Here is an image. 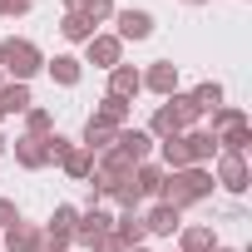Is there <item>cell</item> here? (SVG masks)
Returning <instances> with one entry per match:
<instances>
[{
	"instance_id": "7a4b0ae2",
	"label": "cell",
	"mask_w": 252,
	"mask_h": 252,
	"mask_svg": "<svg viewBox=\"0 0 252 252\" xmlns=\"http://www.w3.org/2000/svg\"><path fill=\"white\" fill-rule=\"evenodd\" d=\"M208 134L218 139V154H247V144H252V124H247L242 109L218 104V109H213V129H208Z\"/></svg>"
},
{
	"instance_id": "9a60e30c",
	"label": "cell",
	"mask_w": 252,
	"mask_h": 252,
	"mask_svg": "<svg viewBox=\"0 0 252 252\" xmlns=\"http://www.w3.org/2000/svg\"><path fill=\"white\" fill-rule=\"evenodd\" d=\"M139 89H144L139 69H129V64H114V69H109V94H114V99H124V104H129Z\"/></svg>"
},
{
	"instance_id": "d4e9b609",
	"label": "cell",
	"mask_w": 252,
	"mask_h": 252,
	"mask_svg": "<svg viewBox=\"0 0 252 252\" xmlns=\"http://www.w3.org/2000/svg\"><path fill=\"white\" fill-rule=\"evenodd\" d=\"M60 35H64V40H79V45H89V40H94V25H89L84 15H64V20H60Z\"/></svg>"
},
{
	"instance_id": "5bb4252c",
	"label": "cell",
	"mask_w": 252,
	"mask_h": 252,
	"mask_svg": "<svg viewBox=\"0 0 252 252\" xmlns=\"http://www.w3.org/2000/svg\"><path fill=\"white\" fill-rule=\"evenodd\" d=\"M60 168H64V173H69L74 183H84V178L94 173V154H89L84 144H69V149L60 154Z\"/></svg>"
},
{
	"instance_id": "74e56055",
	"label": "cell",
	"mask_w": 252,
	"mask_h": 252,
	"mask_svg": "<svg viewBox=\"0 0 252 252\" xmlns=\"http://www.w3.org/2000/svg\"><path fill=\"white\" fill-rule=\"evenodd\" d=\"M0 154H5V139H0Z\"/></svg>"
},
{
	"instance_id": "8fae6325",
	"label": "cell",
	"mask_w": 252,
	"mask_h": 252,
	"mask_svg": "<svg viewBox=\"0 0 252 252\" xmlns=\"http://www.w3.org/2000/svg\"><path fill=\"white\" fill-rule=\"evenodd\" d=\"M114 237H119L124 247H144V237H149V227H144V218H139V208H124V218H114Z\"/></svg>"
},
{
	"instance_id": "3957f363",
	"label": "cell",
	"mask_w": 252,
	"mask_h": 252,
	"mask_svg": "<svg viewBox=\"0 0 252 252\" xmlns=\"http://www.w3.org/2000/svg\"><path fill=\"white\" fill-rule=\"evenodd\" d=\"M40 69H45V55H40L30 40H15V35H10L5 45H0V74H10L15 84H30Z\"/></svg>"
},
{
	"instance_id": "1f68e13d",
	"label": "cell",
	"mask_w": 252,
	"mask_h": 252,
	"mask_svg": "<svg viewBox=\"0 0 252 252\" xmlns=\"http://www.w3.org/2000/svg\"><path fill=\"white\" fill-rule=\"evenodd\" d=\"M89 252H129V247H124V242H119L114 232H104V237H99V242H94Z\"/></svg>"
},
{
	"instance_id": "2e32d148",
	"label": "cell",
	"mask_w": 252,
	"mask_h": 252,
	"mask_svg": "<svg viewBox=\"0 0 252 252\" xmlns=\"http://www.w3.org/2000/svg\"><path fill=\"white\" fill-rule=\"evenodd\" d=\"M89 119L109 124V129H129V104H124V99H114V94H104V99H99V109H94Z\"/></svg>"
},
{
	"instance_id": "d6a6232c",
	"label": "cell",
	"mask_w": 252,
	"mask_h": 252,
	"mask_svg": "<svg viewBox=\"0 0 252 252\" xmlns=\"http://www.w3.org/2000/svg\"><path fill=\"white\" fill-rule=\"evenodd\" d=\"M35 0H0V15H30Z\"/></svg>"
},
{
	"instance_id": "603a6c76",
	"label": "cell",
	"mask_w": 252,
	"mask_h": 252,
	"mask_svg": "<svg viewBox=\"0 0 252 252\" xmlns=\"http://www.w3.org/2000/svg\"><path fill=\"white\" fill-rule=\"evenodd\" d=\"M134 183H139L144 198H158V188H163V168H158V163H139V168H134Z\"/></svg>"
},
{
	"instance_id": "836d02e7",
	"label": "cell",
	"mask_w": 252,
	"mask_h": 252,
	"mask_svg": "<svg viewBox=\"0 0 252 252\" xmlns=\"http://www.w3.org/2000/svg\"><path fill=\"white\" fill-rule=\"evenodd\" d=\"M84 5L89 0H64V15H84Z\"/></svg>"
},
{
	"instance_id": "52a82bcc",
	"label": "cell",
	"mask_w": 252,
	"mask_h": 252,
	"mask_svg": "<svg viewBox=\"0 0 252 252\" xmlns=\"http://www.w3.org/2000/svg\"><path fill=\"white\" fill-rule=\"evenodd\" d=\"M0 247L5 252H40V227L35 222H10L0 232Z\"/></svg>"
},
{
	"instance_id": "f35d334b",
	"label": "cell",
	"mask_w": 252,
	"mask_h": 252,
	"mask_svg": "<svg viewBox=\"0 0 252 252\" xmlns=\"http://www.w3.org/2000/svg\"><path fill=\"white\" fill-rule=\"evenodd\" d=\"M0 84H5V74H0Z\"/></svg>"
},
{
	"instance_id": "cb8c5ba5",
	"label": "cell",
	"mask_w": 252,
	"mask_h": 252,
	"mask_svg": "<svg viewBox=\"0 0 252 252\" xmlns=\"http://www.w3.org/2000/svg\"><path fill=\"white\" fill-rule=\"evenodd\" d=\"M218 247V237H213V227H183V252H213Z\"/></svg>"
},
{
	"instance_id": "9c48e42d",
	"label": "cell",
	"mask_w": 252,
	"mask_h": 252,
	"mask_svg": "<svg viewBox=\"0 0 252 252\" xmlns=\"http://www.w3.org/2000/svg\"><path fill=\"white\" fill-rule=\"evenodd\" d=\"M183 149H188V163H193V168H208V163L218 158V139H213L208 129H193V134H183Z\"/></svg>"
},
{
	"instance_id": "44dd1931",
	"label": "cell",
	"mask_w": 252,
	"mask_h": 252,
	"mask_svg": "<svg viewBox=\"0 0 252 252\" xmlns=\"http://www.w3.org/2000/svg\"><path fill=\"white\" fill-rule=\"evenodd\" d=\"M114 134H119V129L89 119V124H84V149H89V154H104V149H114Z\"/></svg>"
},
{
	"instance_id": "e0dca14e",
	"label": "cell",
	"mask_w": 252,
	"mask_h": 252,
	"mask_svg": "<svg viewBox=\"0 0 252 252\" xmlns=\"http://www.w3.org/2000/svg\"><path fill=\"white\" fill-rule=\"evenodd\" d=\"M35 99H30V84H0V119L5 114H25Z\"/></svg>"
},
{
	"instance_id": "4fadbf2b",
	"label": "cell",
	"mask_w": 252,
	"mask_h": 252,
	"mask_svg": "<svg viewBox=\"0 0 252 252\" xmlns=\"http://www.w3.org/2000/svg\"><path fill=\"white\" fill-rule=\"evenodd\" d=\"M45 139H50V134H45ZM45 139H35V134L15 139V163H20V168H45V163H50V149H45Z\"/></svg>"
},
{
	"instance_id": "e575fe53",
	"label": "cell",
	"mask_w": 252,
	"mask_h": 252,
	"mask_svg": "<svg viewBox=\"0 0 252 252\" xmlns=\"http://www.w3.org/2000/svg\"><path fill=\"white\" fill-rule=\"evenodd\" d=\"M129 252H149V247H129Z\"/></svg>"
},
{
	"instance_id": "7402d4cb",
	"label": "cell",
	"mask_w": 252,
	"mask_h": 252,
	"mask_svg": "<svg viewBox=\"0 0 252 252\" xmlns=\"http://www.w3.org/2000/svg\"><path fill=\"white\" fill-rule=\"evenodd\" d=\"M168 109L178 114L183 134H188V124H198V119H203V109H198V99H193V94H168Z\"/></svg>"
},
{
	"instance_id": "d6986e66",
	"label": "cell",
	"mask_w": 252,
	"mask_h": 252,
	"mask_svg": "<svg viewBox=\"0 0 252 252\" xmlns=\"http://www.w3.org/2000/svg\"><path fill=\"white\" fill-rule=\"evenodd\" d=\"M173 134H183V124H178V114L168 104H158L154 119H149V139H173Z\"/></svg>"
},
{
	"instance_id": "8992f818",
	"label": "cell",
	"mask_w": 252,
	"mask_h": 252,
	"mask_svg": "<svg viewBox=\"0 0 252 252\" xmlns=\"http://www.w3.org/2000/svg\"><path fill=\"white\" fill-rule=\"evenodd\" d=\"M104 232H114V218L104 213V208H89V213H79V222H74V242H84V247H94Z\"/></svg>"
},
{
	"instance_id": "30bf717a",
	"label": "cell",
	"mask_w": 252,
	"mask_h": 252,
	"mask_svg": "<svg viewBox=\"0 0 252 252\" xmlns=\"http://www.w3.org/2000/svg\"><path fill=\"white\" fill-rule=\"evenodd\" d=\"M119 20V40H149L154 35V15L149 10H114Z\"/></svg>"
},
{
	"instance_id": "f546056e",
	"label": "cell",
	"mask_w": 252,
	"mask_h": 252,
	"mask_svg": "<svg viewBox=\"0 0 252 252\" xmlns=\"http://www.w3.org/2000/svg\"><path fill=\"white\" fill-rule=\"evenodd\" d=\"M84 20H89V25L114 20V0H89V5H84Z\"/></svg>"
},
{
	"instance_id": "f1b7e54d",
	"label": "cell",
	"mask_w": 252,
	"mask_h": 252,
	"mask_svg": "<svg viewBox=\"0 0 252 252\" xmlns=\"http://www.w3.org/2000/svg\"><path fill=\"white\" fill-rule=\"evenodd\" d=\"M193 99H198V109L208 114V109H218V104H222V84H213V79H203V84L193 89Z\"/></svg>"
},
{
	"instance_id": "484cf974",
	"label": "cell",
	"mask_w": 252,
	"mask_h": 252,
	"mask_svg": "<svg viewBox=\"0 0 252 252\" xmlns=\"http://www.w3.org/2000/svg\"><path fill=\"white\" fill-rule=\"evenodd\" d=\"M55 129V119H50V109H40V104H30L25 109V134H35V139H45Z\"/></svg>"
},
{
	"instance_id": "8d00e7d4",
	"label": "cell",
	"mask_w": 252,
	"mask_h": 252,
	"mask_svg": "<svg viewBox=\"0 0 252 252\" xmlns=\"http://www.w3.org/2000/svg\"><path fill=\"white\" fill-rule=\"evenodd\" d=\"M188 5H203V0H188Z\"/></svg>"
},
{
	"instance_id": "277c9868",
	"label": "cell",
	"mask_w": 252,
	"mask_h": 252,
	"mask_svg": "<svg viewBox=\"0 0 252 252\" xmlns=\"http://www.w3.org/2000/svg\"><path fill=\"white\" fill-rule=\"evenodd\" d=\"M114 149H119L124 158H129V163L139 168V163H149V154H154V139H149V129H119V134H114Z\"/></svg>"
},
{
	"instance_id": "d590c367",
	"label": "cell",
	"mask_w": 252,
	"mask_h": 252,
	"mask_svg": "<svg viewBox=\"0 0 252 252\" xmlns=\"http://www.w3.org/2000/svg\"><path fill=\"white\" fill-rule=\"evenodd\" d=\"M213 252H232V247H213Z\"/></svg>"
},
{
	"instance_id": "ffe728a7",
	"label": "cell",
	"mask_w": 252,
	"mask_h": 252,
	"mask_svg": "<svg viewBox=\"0 0 252 252\" xmlns=\"http://www.w3.org/2000/svg\"><path fill=\"white\" fill-rule=\"evenodd\" d=\"M45 64H50V74H55V84H64V89H74V84H79V74H84L74 55H55V60H45Z\"/></svg>"
},
{
	"instance_id": "6da1fadb",
	"label": "cell",
	"mask_w": 252,
	"mask_h": 252,
	"mask_svg": "<svg viewBox=\"0 0 252 252\" xmlns=\"http://www.w3.org/2000/svg\"><path fill=\"white\" fill-rule=\"evenodd\" d=\"M213 193V173L208 168H178V173H163V188H158V203H168V208H193V203H203Z\"/></svg>"
},
{
	"instance_id": "4316f807",
	"label": "cell",
	"mask_w": 252,
	"mask_h": 252,
	"mask_svg": "<svg viewBox=\"0 0 252 252\" xmlns=\"http://www.w3.org/2000/svg\"><path fill=\"white\" fill-rule=\"evenodd\" d=\"M74 222H79V208L60 203V208H55V218H50V232H64V237H74Z\"/></svg>"
},
{
	"instance_id": "5b68a950",
	"label": "cell",
	"mask_w": 252,
	"mask_h": 252,
	"mask_svg": "<svg viewBox=\"0 0 252 252\" xmlns=\"http://www.w3.org/2000/svg\"><path fill=\"white\" fill-rule=\"evenodd\" d=\"M218 183H222L227 193H247V183H252L247 158H242V154H218Z\"/></svg>"
},
{
	"instance_id": "4dcf8cb0",
	"label": "cell",
	"mask_w": 252,
	"mask_h": 252,
	"mask_svg": "<svg viewBox=\"0 0 252 252\" xmlns=\"http://www.w3.org/2000/svg\"><path fill=\"white\" fill-rule=\"evenodd\" d=\"M10 222H20V208H15V198H0V232H5Z\"/></svg>"
},
{
	"instance_id": "ba28073f",
	"label": "cell",
	"mask_w": 252,
	"mask_h": 252,
	"mask_svg": "<svg viewBox=\"0 0 252 252\" xmlns=\"http://www.w3.org/2000/svg\"><path fill=\"white\" fill-rule=\"evenodd\" d=\"M139 79H144V89H154V94H163V99H168V94H178V64H168V60L149 64Z\"/></svg>"
},
{
	"instance_id": "83f0119b",
	"label": "cell",
	"mask_w": 252,
	"mask_h": 252,
	"mask_svg": "<svg viewBox=\"0 0 252 252\" xmlns=\"http://www.w3.org/2000/svg\"><path fill=\"white\" fill-rule=\"evenodd\" d=\"M109 198H114L119 208H139V203H144V193H139V183H134V173H129V178H124V183H119V188H114Z\"/></svg>"
},
{
	"instance_id": "ac0fdd59",
	"label": "cell",
	"mask_w": 252,
	"mask_h": 252,
	"mask_svg": "<svg viewBox=\"0 0 252 252\" xmlns=\"http://www.w3.org/2000/svg\"><path fill=\"white\" fill-rule=\"evenodd\" d=\"M144 227L154 232V237H173L178 232V208H168V203H158L149 218H144Z\"/></svg>"
},
{
	"instance_id": "7c38bea8",
	"label": "cell",
	"mask_w": 252,
	"mask_h": 252,
	"mask_svg": "<svg viewBox=\"0 0 252 252\" xmlns=\"http://www.w3.org/2000/svg\"><path fill=\"white\" fill-rule=\"evenodd\" d=\"M119 55H124V40H119V35H94V40H89V64L114 69V64H119Z\"/></svg>"
}]
</instances>
